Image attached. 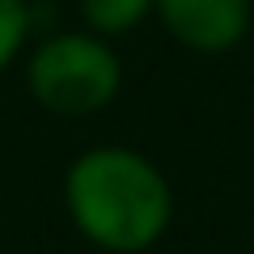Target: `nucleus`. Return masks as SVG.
<instances>
[{
	"mask_svg": "<svg viewBox=\"0 0 254 254\" xmlns=\"http://www.w3.org/2000/svg\"><path fill=\"white\" fill-rule=\"evenodd\" d=\"M64 212L102 254H144L174 225V187L140 148L89 144L64 170Z\"/></svg>",
	"mask_w": 254,
	"mask_h": 254,
	"instance_id": "1",
	"label": "nucleus"
},
{
	"mask_svg": "<svg viewBox=\"0 0 254 254\" xmlns=\"http://www.w3.org/2000/svg\"><path fill=\"white\" fill-rule=\"evenodd\" d=\"M123 89L115 43L89 30H55L26 55V93L55 119H93Z\"/></svg>",
	"mask_w": 254,
	"mask_h": 254,
	"instance_id": "2",
	"label": "nucleus"
},
{
	"mask_svg": "<svg viewBox=\"0 0 254 254\" xmlns=\"http://www.w3.org/2000/svg\"><path fill=\"white\" fill-rule=\"evenodd\" d=\"M153 17L187 51L225 55L246 43L254 4L250 0H153Z\"/></svg>",
	"mask_w": 254,
	"mask_h": 254,
	"instance_id": "3",
	"label": "nucleus"
},
{
	"mask_svg": "<svg viewBox=\"0 0 254 254\" xmlns=\"http://www.w3.org/2000/svg\"><path fill=\"white\" fill-rule=\"evenodd\" d=\"M148 17H153V0H76L81 30L106 38V43L136 34Z\"/></svg>",
	"mask_w": 254,
	"mask_h": 254,
	"instance_id": "4",
	"label": "nucleus"
},
{
	"mask_svg": "<svg viewBox=\"0 0 254 254\" xmlns=\"http://www.w3.org/2000/svg\"><path fill=\"white\" fill-rule=\"evenodd\" d=\"M30 26H34L30 0H0V76L26 55Z\"/></svg>",
	"mask_w": 254,
	"mask_h": 254,
	"instance_id": "5",
	"label": "nucleus"
}]
</instances>
